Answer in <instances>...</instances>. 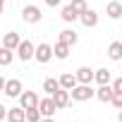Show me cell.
<instances>
[{"label": "cell", "mask_w": 122, "mask_h": 122, "mask_svg": "<svg viewBox=\"0 0 122 122\" xmlns=\"http://www.w3.org/2000/svg\"><path fill=\"white\" fill-rule=\"evenodd\" d=\"M0 5H5V0H0Z\"/></svg>", "instance_id": "cell-32"}, {"label": "cell", "mask_w": 122, "mask_h": 122, "mask_svg": "<svg viewBox=\"0 0 122 122\" xmlns=\"http://www.w3.org/2000/svg\"><path fill=\"white\" fill-rule=\"evenodd\" d=\"M60 41H62V43H67L70 48L79 41V36H77V31L74 29H65V31H60Z\"/></svg>", "instance_id": "cell-18"}, {"label": "cell", "mask_w": 122, "mask_h": 122, "mask_svg": "<svg viewBox=\"0 0 122 122\" xmlns=\"http://www.w3.org/2000/svg\"><path fill=\"white\" fill-rule=\"evenodd\" d=\"M50 98H53V103L57 105V110H60V108H67V105H70V91H65V89H57V91H55Z\"/></svg>", "instance_id": "cell-9"}, {"label": "cell", "mask_w": 122, "mask_h": 122, "mask_svg": "<svg viewBox=\"0 0 122 122\" xmlns=\"http://www.w3.org/2000/svg\"><path fill=\"white\" fill-rule=\"evenodd\" d=\"M74 77H77L79 84H91V81H93V70H91V67H79V70L74 72Z\"/></svg>", "instance_id": "cell-13"}, {"label": "cell", "mask_w": 122, "mask_h": 122, "mask_svg": "<svg viewBox=\"0 0 122 122\" xmlns=\"http://www.w3.org/2000/svg\"><path fill=\"white\" fill-rule=\"evenodd\" d=\"M38 110H41V115H43V117H53V115H55V110H57V105H55V103H53V98L48 96V98L38 101Z\"/></svg>", "instance_id": "cell-8"}, {"label": "cell", "mask_w": 122, "mask_h": 122, "mask_svg": "<svg viewBox=\"0 0 122 122\" xmlns=\"http://www.w3.org/2000/svg\"><path fill=\"white\" fill-rule=\"evenodd\" d=\"M22 43V36L17 34V31H7L5 34V38H3V46L5 48H10V50H17V46Z\"/></svg>", "instance_id": "cell-11"}, {"label": "cell", "mask_w": 122, "mask_h": 122, "mask_svg": "<svg viewBox=\"0 0 122 122\" xmlns=\"http://www.w3.org/2000/svg\"><path fill=\"white\" fill-rule=\"evenodd\" d=\"M110 96H112V86H110V84H101V86L96 89V98H98V101L110 103Z\"/></svg>", "instance_id": "cell-17"}, {"label": "cell", "mask_w": 122, "mask_h": 122, "mask_svg": "<svg viewBox=\"0 0 122 122\" xmlns=\"http://www.w3.org/2000/svg\"><path fill=\"white\" fill-rule=\"evenodd\" d=\"M110 105L117 108V110H122V91H112V96H110Z\"/></svg>", "instance_id": "cell-24"}, {"label": "cell", "mask_w": 122, "mask_h": 122, "mask_svg": "<svg viewBox=\"0 0 122 122\" xmlns=\"http://www.w3.org/2000/svg\"><path fill=\"white\" fill-rule=\"evenodd\" d=\"M60 17H62V22L72 24V22H77V19H79V12H77L72 5H65V7H62V12H60Z\"/></svg>", "instance_id": "cell-16"}, {"label": "cell", "mask_w": 122, "mask_h": 122, "mask_svg": "<svg viewBox=\"0 0 122 122\" xmlns=\"http://www.w3.org/2000/svg\"><path fill=\"white\" fill-rule=\"evenodd\" d=\"M110 86H112V91H122V77L112 79V81H110Z\"/></svg>", "instance_id": "cell-26"}, {"label": "cell", "mask_w": 122, "mask_h": 122, "mask_svg": "<svg viewBox=\"0 0 122 122\" xmlns=\"http://www.w3.org/2000/svg\"><path fill=\"white\" fill-rule=\"evenodd\" d=\"M117 120H120V122H122V110H120V117H117Z\"/></svg>", "instance_id": "cell-31"}, {"label": "cell", "mask_w": 122, "mask_h": 122, "mask_svg": "<svg viewBox=\"0 0 122 122\" xmlns=\"http://www.w3.org/2000/svg\"><path fill=\"white\" fill-rule=\"evenodd\" d=\"M105 12H108L110 19H122V3L120 0H110L105 5Z\"/></svg>", "instance_id": "cell-10"}, {"label": "cell", "mask_w": 122, "mask_h": 122, "mask_svg": "<svg viewBox=\"0 0 122 122\" xmlns=\"http://www.w3.org/2000/svg\"><path fill=\"white\" fill-rule=\"evenodd\" d=\"M5 115H7V108H5L3 103H0V122H3V120H5Z\"/></svg>", "instance_id": "cell-28"}, {"label": "cell", "mask_w": 122, "mask_h": 122, "mask_svg": "<svg viewBox=\"0 0 122 122\" xmlns=\"http://www.w3.org/2000/svg\"><path fill=\"white\" fill-rule=\"evenodd\" d=\"M70 5H72V7L77 10V12H84V10L89 7V5H86V0H72V3H70Z\"/></svg>", "instance_id": "cell-25"}, {"label": "cell", "mask_w": 122, "mask_h": 122, "mask_svg": "<svg viewBox=\"0 0 122 122\" xmlns=\"http://www.w3.org/2000/svg\"><path fill=\"white\" fill-rule=\"evenodd\" d=\"M84 122H89V120H84Z\"/></svg>", "instance_id": "cell-34"}, {"label": "cell", "mask_w": 122, "mask_h": 122, "mask_svg": "<svg viewBox=\"0 0 122 122\" xmlns=\"http://www.w3.org/2000/svg\"><path fill=\"white\" fill-rule=\"evenodd\" d=\"M93 96H96V91L91 89V84H77V86L70 91V98H72V101H79V103L91 101Z\"/></svg>", "instance_id": "cell-1"}, {"label": "cell", "mask_w": 122, "mask_h": 122, "mask_svg": "<svg viewBox=\"0 0 122 122\" xmlns=\"http://www.w3.org/2000/svg\"><path fill=\"white\" fill-rule=\"evenodd\" d=\"M12 57H15V50L0 46V67H7V65L12 62Z\"/></svg>", "instance_id": "cell-21"}, {"label": "cell", "mask_w": 122, "mask_h": 122, "mask_svg": "<svg viewBox=\"0 0 122 122\" xmlns=\"http://www.w3.org/2000/svg\"><path fill=\"white\" fill-rule=\"evenodd\" d=\"M34 57H36V62H41V65L50 62V60H53V46L50 43H38L34 48Z\"/></svg>", "instance_id": "cell-3"}, {"label": "cell", "mask_w": 122, "mask_h": 122, "mask_svg": "<svg viewBox=\"0 0 122 122\" xmlns=\"http://www.w3.org/2000/svg\"><path fill=\"white\" fill-rule=\"evenodd\" d=\"M0 15H3V5H0Z\"/></svg>", "instance_id": "cell-33"}, {"label": "cell", "mask_w": 122, "mask_h": 122, "mask_svg": "<svg viewBox=\"0 0 122 122\" xmlns=\"http://www.w3.org/2000/svg\"><path fill=\"white\" fill-rule=\"evenodd\" d=\"M93 81L101 86V84H110V70H105V67H101V70H96L93 72Z\"/></svg>", "instance_id": "cell-20"}, {"label": "cell", "mask_w": 122, "mask_h": 122, "mask_svg": "<svg viewBox=\"0 0 122 122\" xmlns=\"http://www.w3.org/2000/svg\"><path fill=\"white\" fill-rule=\"evenodd\" d=\"M108 57L110 60H122V41H112L108 46Z\"/></svg>", "instance_id": "cell-19"}, {"label": "cell", "mask_w": 122, "mask_h": 122, "mask_svg": "<svg viewBox=\"0 0 122 122\" xmlns=\"http://www.w3.org/2000/svg\"><path fill=\"white\" fill-rule=\"evenodd\" d=\"M38 122H55V120H53V117H41Z\"/></svg>", "instance_id": "cell-29"}, {"label": "cell", "mask_w": 122, "mask_h": 122, "mask_svg": "<svg viewBox=\"0 0 122 122\" xmlns=\"http://www.w3.org/2000/svg\"><path fill=\"white\" fill-rule=\"evenodd\" d=\"M57 81H60V89H65V91H72V89L79 84V81H77V77H74L72 72H65L62 77L57 79Z\"/></svg>", "instance_id": "cell-12"}, {"label": "cell", "mask_w": 122, "mask_h": 122, "mask_svg": "<svg viewBox=\"0 0 122 122\" xmlns=\"http://www.w3.org/2000/svg\"><path fill=\"white\" fill-rule=\"evenodd\" d=\"M60 3H62V0H46L48 7H60Z\"/></svg>", "instance_id": "cell-27"}, {"label": "cell", "mask_w": 122, "mask_h": 122, "mask_svg": "<svg viewBox=\"0 0 122 122\" xmlns=\"http://www.w3.org/2000/svg\"><path fill=\"white\" fill-rule=\"evenodd\" d=\"M15 53H17V57L22 60V62H29V60L34 57V43H31V41H22Z\"/></svg>", "instance_id": "cell-4"}, {"label": "cell", "mask_w": 122, "mask_h": 122, "mask_svg": "<svg viewBox=\"0 0 122 122\" xmlns=\"http://www.w3.org/2000/svg\"><path fill=\"white\" fill-rule=\"evenodd\" d=\"M57 89H60V81H57V79H53V77L43 79V91H46L48 96H53V93H55Z\"/></svg>", "instance_id": "cell-22"}, {"label": "cell", "mask_w": 122, "mask_h": 122, "mask_svg": "<svg viewBox=\"0 0 122 122\" xmlns=\"http://www.w3.org/2000/svg\"><path fill=\"white\" fill-rule=\"evenodd\" d=\"M10 98H19L22 96V91H24V86H22V81L19 79H5V89H3Z\"/></svg>", "instance_id": "cell-6"}, {"label": "cell", "mask_w": 122, "mask_h": 122, "mask_svg": "<svg viewBox=\"0 0 122 122\" xmlns=\"http://www.w3.org/2000/svg\"><path fill=\"white\" fill-rule=\"evenodd\" d=\"M38 96H36V91H22V96H19V105L24 108V110H29V108H38Z\"/></svg>", "instance_id": "cell-7"}, {"label": "cell", "mask_w": 122, "mask_h": 122, "mask_svg": "<svg viewBox=\"0 0 122 122\" xmlns=\"http://www.w3.org/2000/svg\"><path fill=\"white\" fill-rule=\"evenodd\" d=\"M22 19H24L26 24H38V22L43 19V12H41V7H36V5H24V7H22Z\"/></svg>", "instance_id": "cell-2"}, {"label": "cell", "mask_w": 122, "mask_h": 122, "mask_svg": "<svg viewBox=\"0 0 122 122\" xmlns=\"http://www.w3.org/2000/svg\"><path fill=\"white\" fill-rule=\"evenodd\" d=\"M5 120H7V122H26V117H24V108H22V105H19V108H10L7 115H5Z\"/></svg>", "instance_id": "cell-15"}, {"label": "cell", "mask_w": 122, "mask_h": 122, "mask_svg": "<svg viewBox=\"0 0 122 122\" xmlns=\"http://www.w3.org/2000/svg\"><path fill=\"white\" fill-rule=\"evenodd\" d=\"M79 22H81L86 29H93V26H98V15H96V10L86 7L84 12H79Z\"/></svg>", "instance_id": "cell-5"}, {"label": "cell", "mask_w": 122, "mask_h": 122, "mask_svg": "<svg viewBox=\"0 0 122 122\" xmlns=\"http://www.w3.org/2000/svg\"><path fill=\"white\" fill-rule=\"evenodd\" d=\"M3 89H5V79H3V77H0V91H3Z\"/></svg>", "instance_id": "cell-30"}, {"label": "cell", "mask_w": 122, "mask_h": 122, "mask_svg": "<svg viewBox=\"0 0 122 122\" xmlns=\"http://www.w3.org/2000/svg\"><path fill=\"white\" fill-rule=\"evenodd\" d=\"M24 117H26V122H38L43 115H41L38 108H29V110H24Z\"/></svg>", "instance_id": "cell-23"}, {"label": "cell", "mask_w": 122, "mask_h": 122, "mask_svg": "<svg viewBox=\"0 0 122 122\" xmlns=\"http://www.w3.org/2000/svg\"><path fill=\"white\" fill-rule=\"evenodd\" d=\"M53 57H57V60H67V57H70V46L62 43V41H57V43L53 46Z\"/></svg>", "instance_id": "cell-14"}]
</instances>
